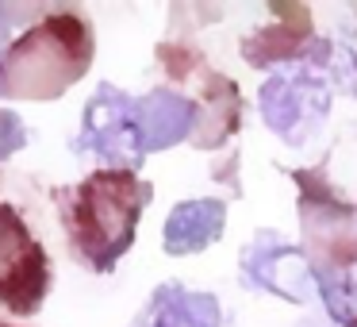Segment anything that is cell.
Segmentation results:
<instances>
[{
    "label": "cell",
    "mask_w": 357,
    "mask_h": 327,
    "mask_svg": "<svg viewBox=\"0 0 357 327\" xmlns=\"http://www.w3.org/2000/svg\"><path fill=\"white\" fill-rule=\"evenodd\" d=\"M154 201V185L135 170H96L81 185L58 196L62 227L73 254L96 273H112L131 250L142 208Z\"/></svg>",
    "instance_id": "cell-1"
},
{
    "label": "cell",
    "mask_w": 357,
    "mask_h": 327,
    "mask_svg": "<svg viewBox=\"0 0 357 327\" xmlns=\"http://www.w3.org/2000/svg\"><path fill=\"white\" fill-rule=\"evenodd\" d=\"M93 27L77 12H50L4 47V85L20 101H58L93 66Z\"/></svg>",
    "instance_id": "cell-2"
},
{
    "label": "cell",
    "mask_w": 357,
    "mask_h": 327,
    "mask_svg": "<svg viewBox=\"0 0 357 327\" xmlns=\"http://www.w3.org/2000/svg\"><path fill=\"white\" fill-rule=\"evenodd\" d=\"M50 258L12 204L0 201V308L12 316H35L50 293Z\"/></svg>",
    "instance_id": "cell-3"
},
{
    "label": "cell",
    "mask_w": 357,
    "mask_h": 327,
    "mask_svg": "<svg viewBox=\"0 0 357 327\" xmlns=\"http://www.w3.org/2000/svg\"><path fill=\"white\" fill-rule=\"evenodd\" d=\"M77 150H96L108 170H135L142 162V143L135 127V101L116 85H100L85 104Z\"/></svg>",
    "instance_id": "cell-4"
},
{
    "label": "cell",
    "mask_w": 357,
    "mask_h": 327,
    "mask_svg": "<svg viewBox=\"0 0 357 327\" xmlns=\"http://www.w3.org/2000/svg\"><path fill=\"white\" fill-rule=\"evenodd\" d=\"M331 108V93L323 89V81L307 70L296 73H273L261 85V116L280 139L296 143V124L303 119H319Z\"/></svg>",
    "instance_id": "cell-5"
},
{
    "label": "cell",
    "mask_w": 357,
    "mask_h": 327,
    "mask_svg": "<svg viewBox=\"0 0 357 327\" xmlns=\"http://www.w3.org/2000/svg\"><path fill=\"white\" fill-rule=\"evenodd\" d=\"M196 116H200V104L181 93H169V89H154L150 96L135 101V127H139L142 154L169 150L173 143L192 139Z\"/></svg>",
    "instance_id": "cell-6"
},
{
    "label": "cell",
    "mask_w": 357,
    "mask_h": 327,
    "mask_svg": "<svg viewBox=\"0 0 357 327\" xmlns=\"http://www.w3.org/2000/svg\"><path fill=\"white\" fill-rule=\"evenodd\" d=\"M223 227H227V204L223 201H215V196L181 201L162 227L165 254H173V258L196 254V250L211 247L223 235Z\"/></svg>",
    "instance_id": "cell-7"
},
{
    "label": "cell",
    "mask_w": 357,
    "mask_h": 327,
    "mask_svg": "<svg viewBox=\"0 0 357 327\" xmlns=\"http://www.w3.org/2000/svg\"><path fill=\"white\" fill-rule=\"evenodd\" d=\"M273 12H277V24L257 31V35H250V39L242 43V58H246L250 66H261V70L303 54V47L311 43L307 8H284V4H277Z\"/></svg>",
    "instance_id": "cell-8"
},
{
    "label": "cell",
    "mask_w": 357,
    "mask_h": 327,
    "mask_svg": "<svg viewBox=\"0 0 357 327\" xmlns=\"http://www.w3.org/2000/svg\"><path fill=\"white\" fill-rule=\"evenodd\" d=\"M135 327H219V300L211 293H188L173 281L158 289Z\"/></svg>",
    "instance_id": "cell-9"
},
{
    "label": "cell",
    "mask_w": 357,
    "mask_h": 327,
    "mask_svg": "<svg viewBox=\"0 0 357 327\" xmlns=\"http://www.w3.org/2000/svg\"><path fill=\"white\" fill-rule=\"evenodd\" d=\"M238 116H242V101H238V85L223 73H208V89L200 101V116H196V131L192 143L200 150H215L238 131Z\"/></svg>",
    "instance_id": "cell-10"
},
{
    "label": "cell",
    "mask_w": 357,
    "mask_h": 327,
    "mask_svg": "<svg viewBox=\"0 0 357 327\" xmlns=\"http://www.w3.org/2000/svg\"><path fill=\"white\" fill-rule=\"evenodd\" d=\"M27 143V131H24V119L16 116V112L0 108V162L4 158H12L20 147Z\"/></svg>",
    "instance_id": "cell-11"
},
{
    "label": "cell",
    "mask_w": 357,
    "mask_h": 327,
    "mask_svg": "<svg viewBox=\"0 0 357 327\" xmlns=\"http://www.w3.org/2000/svg\"><path fill=\"white\" fill-rule=\"evenodd\" d=\"M27 16H31L27 8H16V4H0V43L8 39V31H12L16 24H24Z\"/></svg>",
    "instance_id": "cell-12"
},
{
    "label": "cell",
    "mask_w": 357,
    "mask_h": 327,
    "mask_svg": "<svg viewBox=\"0 0 357 327\" xmlns=\"http://www.w3.org/2000/svg\"><path fill=\"white\" fill-rule=\"evenodd\" d=\"M0 96H8V85H4V50H0Z\"/></svg>",
    "instance_id": "cell-13"
}]
</instances>
